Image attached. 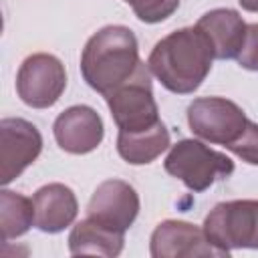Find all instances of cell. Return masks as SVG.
<instances>
[{
	"instance_id": "obj_18",
	"label": "cell",
	"mask_w": 258,
	"mask_h": 258,
	"mask_svg": "<svg viewBox=\"0 0 258 258\" xmlns=\"http://www.w3.org/2000/svg\"><path fill=\"white\" fill-rule=\"evenodd\" d=\"M226 149L232 151L234 155H238L242 161H246L250 165H258V123L248 119L242 135L234 143H230Z\"/></svg>"
},
{
	"instance_id": "obj_20",
	"label": "cell",
	"mask_w": 258,
	"mask_h": 258,
	"mask_svg": "<svg viewBox=\"0 0 258 258\" xmlns=\"http://www.w3.org/2000/svg\"><path fill=\"white\" fill-rule=\"evenodd\" d=\"M240 6L248 12H258V0H238Z\"/></svg>"
},
{
	"instance_id": "obj_4",
	"label": "cell",
	"mask_w": 258,
	"mask_h": 258,
	"mask_svg": "<svg viewBox=\"0 0 258 258\" xmlns=\"http://www.w3.org/2000/svg\"><path fill=\"white\" fill-rule=\"evenodd\" d=\"M204 232L212 246L230 256L236 248L258 250V200L222 202L204 220Z\"/></svg>"
},
{
	"instance_id": "obj_1",
	"label": "cell",
	"mask_w": 258,
	"mask_h": 258,
	"mask_svg": "<svg viewBox=\"0 0 258 258\" xmlns=\"http://www.w3.org/2000/svg\"><path fill=\"white\" fill-rule=\"evenodd\" d=\"M214 58L206 34L198 26H187L163 36L153 46L147 67L167 91L189 95L206 81Z\"/></svg>"
},
{
	"instance_id": "obj_12",
	"label": "cell",
	"mask_w": 258,
	"mask_h": 258,
	"mask_svg": "<svg viewBox=\"0 0 258 258\" xmlns=\"http://www.w3.org/2000/svg\"><path fill=\"white\" fill-rule=\"evenodd\" d=\"M32 202H34V226L46 234L62 232L75 222L79 214L77 196L64 183L42 185L32 196Z\"/></svg>"
},
{
	"instance_id": "obj_6",
	"label": "cell",
	"mask_w": 258,
	"mask_h": 258,
	"mask_svg": "<svg viewBox=\"0 0 258 258\" xmlns=\"http://www.w3.org/2000/svg\"><path fill=\"white\" fill-rule=\"evenodd\" d=\"M248 117L234 101L224 97H200L187 107V125L204 141L228 147L246 129Z\"/></svg>"
},
{
	"instance_id": "obj_3",
	"label": "cell",
	"mask_w": 258,
	"mask_h": 258,
	"mask_svg": "<svg viewBox=\"0 0 258 258\" xmlns=\"http://www.w3.org/2000/svg\"><path fill=\"white\" fill-rule=\"evenodd\" d=\"M163 167L171 177L183 181L191 191H204L218 179L234 173V161L228 155L198 139H181L171 145Z\"/></svg>"
},
{
	"instance_id": "obj_17",
	"label": "cell",
	"mask_w": 258,
	"mask_h": 258,
	"mask_svg": "<svg viewBox=\"0 0 258 258\" xmlns=\"http://www.w3.org/2000/svg\"><path fill=\"white\" fill-rule=\"evenodd\" d=\"M135 16L145 22V24H157L165 18H169L177 6H179V0H129L127 2Z\"/></svg>"
},
{
	"instance_id": "obj_14",
	"label": "cell",
	"mask_w": 258,
	"mask_h": 258,
	"mask_svg": "<svg viewBox=\"0 0 258 258\" xmlns=\"http://www.w3.org/2000/svg\"><path fill=\"white\" fill-rule=\"evenodd\" d=\"M125 246V234L115 232L97 224L91 218L81 220L73 226L69 234V250L73 256L81 254H99V256H119Z\"/></svg>"
},
{
	"instance_id": "obj_13",
	"label": "cell",
	"mask_w": 258,
	"mask_h": 258,
	"mask_svg": "<svg viewBox=\"0 0 258 258\" xmlns=\"http://www.w3.org/2000/svg\"><path fill=\"white\" fill-rule=\"evenodd\" d=\"M196 26L206 34V38L212 44L214 56L220 60L238 56L248 28L244 18L232 8L210 10L196 22Z\"/></svg>"
},
{
	"instance_id": "obj_9",
	"label": "cell",
	"mask_w": 258,
	"mask_h": 258,
	"mask_svg": "<svg viewBox=\"0 0 258 258\" xmlns=\"http://www.w3.org/2000/svg\"><path fill=\"white\" fill-rule=\"evenodd\" d=\"M139 196L133 185L123 179H105L93 191L87 218L115 232H127L139 214Z\"/></svg>"
},
{
	"instance_id": "obj_2",
	"label": "cell",
	"mask_w": 258,
	"mask_h": 258,
	"mask_svg": "<svg viewBox=\"0 0 258 258\" xmlns=\"http://www.w3.org/2000/svg\"><path fill=\"white\" fill-rule=\"evenodd\" d=\"M139 44L131 28L109 24L97 30L81 54V73L87 85L107 97L139 69Z\"/></svg>"
},
{
	"instance_id": "obj_7",
	"label": "cell",
	"mask_w": 258,
	"mask_h": 258,
	"mask_svg": "<svg viewBox=\"0 0 258 258\" xmlns=\"http://www.w3.org/2000/svg\"><path fill=\"white\" fill-rule=\"evenodd\" d=\"M67 89L64 64L48 52L26 56L16 73V93L32 109L52 107Z\"/></svg>"
},
{
	"instance_id": "obj_16",
	"label": "cell",
	"mask_w": 258,
	"mask_h": 258,
	"mask_svg": "<svg viewBox=\"0 0 258 258\" xmlns=\"http://www.w3.org/2000/svg\"><path fill=\"white\" fill-rule=\"evenodd\" d=\"M34 224V202L22 194L0 191V238L8 242L26 234Z\"/></svg>"
},
{
	"instance_id": "obj_10",
	"label": "cell",
	"mask_w": 258,
	"mask_h": 258,
	"mask_svg": "<svg viewBox=\"0 0 258 258\" xmlns=\"http://www.w3.org/2000/svg\"><path fill=\"white\" fill-rule=\"evenodd\" d=\"M149 252L153 258H196L226 256L210 244L204 228L183 220H163L151 234Z\"/></svg>"
},
{
	"instance_id": "obj_21",
	"label": "cell",
	"mask_w": 258,
	"mask_h": 258,
	"mask_svg": "<svg viewBox=\"0 0 258 258\" xmlns=\"http://www.w3.org/2000/svg\"><path fill=\"white\" fill-rule=\"evenodd\" d=\"M125 2H129V0H125Z\"/></svg>"
},
{
	"instance_id": "obj_5",
	"label": "cell",
	"mask_w": 258,
	"mask_h": 258,
	"mask_svg": "<svg viewBox=\"0 0 258 258\" xmlns=\"http://www.w3.org/2000/svg\"><path fill=\"white\" fill-rule=\"evenodd\" d=\"M105 99L119 131L137 133L161 121L159 109L153 97L151 71L145 62H141L135 75L129 81H125L121 87L111 91Z\"/></svg>"
},
{
	"instance_id": "obj_15",
	"label": "cell",
	"mask_w": 258,
	"mask_h": 258,
	"mask_svg": "<svg viewBox=\"0 0 258 258\" xmlns=\"http://www.w3.org/2000/svg\"><path fill=\"white\" fill-rule=\"evenodd\" d=\"M171 145V137L163 121L157 125L137 131V133H125L119 131L117 135V153L121 155L123 161L131 165H145L157 159L167 147Z\"/></svg>"
},
{
	"instance_id": "obj_19",
	"label": "cell",
	"mask_w": 258,
	"mask_h": 258,
	"mask_svg": "<svg viewBox=\"0 0 258 258\" xmlns=\"http://www.w3.org/2000/svg\"><path fill=\"white\" fill-rule=\"evenodd\" d=\"M238 64L246 71H258V22L248 24L244 44L236 56Z\"/></svg>"
},
{
	"instance_id": "obj_11",
	"label": "cell",
	"mask_w": 258,
	"mask_h": 258,
	"mask_svg": "<svg viewBox=\"0 0 258 258\" xmlns=\"http://www.w3.org/2000/svg\"><path fill=\"white\" fill-rule=\"evenodd\" d=\"M56 145L73 155L95 151L105 135L101 115L89 105H73L64 109L52 125Z\"/></svg>"
},
{
	"instance_id": "obj_8",
	"label": "cell",
	"mask_w": 258,
	"mask_h": 258,
	"mask_svg": "<svg viewBox=\"0 0 258 258\" xmlns=\"http://www.w3.org/2000/svg\"><path fill=\"white\" fill-rule=\"evenodd\" d=\"M42 151L40 131L26 119L6 117L0 121V183L14 181Z\"/></svg>"
}]
</instances>
